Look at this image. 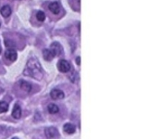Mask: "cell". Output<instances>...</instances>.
Returning a JSON list of instances; mask_svg holds the SVG:
<instances>
[{"instance_id":"4fadbf2b","label":"cell","mask_w":148,"mask_h":139,"mask_svg":"<svg viewBox=\"0 0 148 139\" xmlns=\"http://www.w3.org/2000/svg\"><path fill=\"white\" fill-rule=\"evenodd\" d=\"M47 109H48V112L51 114H56L59 111V108L55 104H49L47 107Z\"/></svg>"},{"instance_id":"6da1fadb","label":"cell","mask_w":148,"mask_h":139,"mask_svg":"<svg viewBox=\"0 0 148 139\" xmlns=\"http://www.w3.org/2000/svg\"><path fill=\"white\" fill-rule=\"evenodd\" d=\"M23 73L26 76H30L34 79H42L43 77V71L40 65V62L35 58H32L28 60L27 65L23 71Z\"/></svg>"},{"instance_id":"2e32d148","label":"cell","mask_w":148,"mask_h":139,"mask_svg":"<svg viewBox=\"0 0 148 139\" xmlns=\"http://www.w3.org/2000/svg\"><path fill=\"white\" fill-rule=\"evenodd\" d=\"M69 79H71V81L72 82V83H76L77 82V80L79 79V77H78V73L76 72H72V73L69 75Z\"/></svg>"},{"instance_id":"8992f818","label":"cell","mask_w":148,"mask_h":139,"mask_svg":"<svg viewBox=\"0 0 148 139\" xmlns=\"http://www.w3.org/2000/svg\"><path fill=\"white\" fill-rule=\"evenodd\" d=\"M50 96H51V97H52L53 99L58 100V99L64 98L65 94H64V92L62 90H60V89H53L50 93Z\"/></svg>"},{"instance_id":"ba28073f","label":"cell","mask_w":148,"mask_h":139,"mask_svg":"<svg viewBox=\"0 0 148 139\" xmlns=\"http://www.w3.org/2000/svg\"><path fill=\"white\" fill-rule=\"evenodd\" d=\"M43 56L45 60H47V61H50V60H52L55 57V54L54 52L51 49H48L46 48L43 51Z\"/></svg>"},{"instance_id":"e0dca14e","label":"cell","mask_w":148,"mask_h":139,"mask_svg":"<svg viewBox=\"0 0 148 139\" xmlns=\"http://www.w3.org/2000/svg\"><path fill=\"white\" fill-rule=\"evenodd\" d=\"M6 45L8 46V47H10V46L14 47V46H15V44H14L13 42L10 41V40H6Z\"/></svg>"},{"instance_id":"5bb4252c","label":"cell","mask_w":148,"mask_h":139,"mask_svg":"<svg viewBox=\"0 0 148 139\" xmlns=\"http://www.w3.org/2000/svg\"><path fill=\"white\" fill-rule=\"evenodd\" d=\"M8 104L5 101H0V113H4L8 111Z\"/></svg>"},{"instance_id":"d6986e66","label":"cell","mask_w":148,"mask_h":139,"mask_svg":"<svg viewBox=\"0 0 148 139\" xmlns=\"http://www.w3.org/2000/svg\"><path fill=\"white\" fill-rule=\"evenodd\" d=\"M12 139H18V138H17V137H13Z\"/></svg>"},{"instance_id":"44dd1931","label":"cell","mask_w":148,"mask_h":139,"mask_svg":"<svg viewBox=\"0 0 148 139\" xmlns=\"http://www.w3.org/2000/svg\"><path fill=\"white\" fill-rule=\"evenodd\" d=\"M0 25H1V23H0Z\"/></svg>"},{"instance_id":"277c9868","label":"cell","mask_w":148,"mask_h":139,"mask_svg":"<svg viewBox=\"0 0 148 139\" xmlns=\"http://www.w3.org/2000/svg\"><path fill=\"white\" fill-rule=\"evenodd\" d=\"M50 49L53 51L55 56H61L63 54V47L58 42H54L52 45H50Z\"/></svg>"},{"instance_id":"7a4b0ae2","label":"cell","mask_w":148,"mask_h":139,"mask_svg":"<svg viewBox=\"0 0 148 139\" xmlns=\"http://www.w3.org/2000/svg\"><path fill=\"white\" fill-rule=\"evenodd\" d=\"M45 136L48 139H56L59 137V133H58V129L56 127H48L45 129Z\"/></svg>"},{"instance_id":"30bf717a","label":"cell","mask_w":148,"mask_h":139,"mask_svg":"<svg viewBox=\"0 0 148 139\" xmlns=\"http://www.w3.org/2000/svg\"><path fill=\"white\" fill-rule=\"evenodd\" d=\"M0 12H1L3 17L8 18L11 14V8L9 7L8 5H5V6H3L1 9H0Z\"/></svg>"},{"instance_id":"3957f363","label":"cell","mask_w":148,"mask_h":139,"mask_svg":"<svg viewBox=\"0 0 148 139\" xmlns=\"http://www.w3.org/2000/svg\"><path fill=\"white\" fill-rule=\"evenodd\" d=\"M58 68L59 70V72H69L71 71V64H69V61L65 59H61L59 60V62L58 64Z\"/></svg>"},{"instance_id":"5b68a950","label":"cell","mask_w":148,"mask_h":139,"mask_svg":"<svg viewBox=\"0 0 148 139\" xmlns=\"http://www.w3.org/2000/svg\"><path fill=\"white\" fill-rule=\"evenodd\" d=\"M18 54L15 49H8L5 52V58H7L9 61H15L17 59Z\"/></svg>"},{"instance_id":"7c38bea8","label":"cell","mask_w":148,"mask_h":139,"mask_svg":"<svg viewBox=\"0 0 148 139\" xmlns=\"http://www.w3.org/2000/svg\"><path fill=\"white\" fill-rule=\"evenodd\" d=\"M20 87L22 90H24L25 92L29 93L32 91V85L30 83H28L26 81H21L20 82Z\"/></svg>"},{"instance_id":"8fae6325","label":"cell","mask_w":148,"mask_h":139,"mask_svg":"<svg viewBox=\"0 0 148 139\" xmlns=\"http://www.w3.org/2000/svg\"><path fill=\"white\" fill-rule=\"evenodd\" d=\"M49 9L54 14H58L60 11V6L57 1H55V2H52L49 4Z\"/></svg>"},{"instance_id":"ac0fdd59","label":"cell","mask_w":148,"mask_h":139,"mask_svg":"<svg viewBox=\"0 0 148 139\" xmlns=\"http://www.w3.org/2000/svg\"><path fill=\"white\" fill-rule=\"evenodd\" d=\"M76 61H77V64H78V65H80V57H78V58H77Z\"/></svg>"},{"instance_id":"9c48e42d","label":"cell","mask_w":148,"mask_h":139,"mask_svg":"<svg viewBox=\"0 0 148 139\" xmlns=\"http://www.w3.org/2000/svg\"><path fill=\"white\" fill-rule=\"evenodd\" d=\"M12 116L13 118L15 119H20L21 116V108L20 107V105L16 104L14 106L13 110H12Z\"/></svg>"},{"instance_id":"9a60e30c","label":"cell","mask_w":148,"mask_h":139,"mask_svg":"<svg viewBox=\"0 0 148 139\" xmlns=\"http://www.w3.org/2000/svg\"><path fill=\"white\" fill-rule=\"evenodd\" d=\"M36 18H37V20L40 21H45V14L44 11H42V10H38L36 13Z\"/></svg>"},{"instance_id":"52a82bcc","label":"cell","mask_w":148,"mask_h":139,"mask_svg":"<svg viewBox=\"0 0 148 139\" xmlns=\"http://www.w3.org/2000/svg\"><path fill=\"white\" fill-rule=\"evenodd\" d=\"M63 130H64V132L66 133L72 134V133H75L76 128H75V126H74L72 123H66V124H64Z\"/></svg>"},{"instance_id":"ffe728a7","label":"cell","mask_w":148,"mask_h":139,"mask_svg":"<svg viewBox=\"0 0 148 139\" xmlns=\"http://www.w3.org/2000/svg\"><path fill=\"white\" fill-rule=\"evenodd\" d=\"M0 53H1V46H0Z\"/></svg>"}]
</instances>
